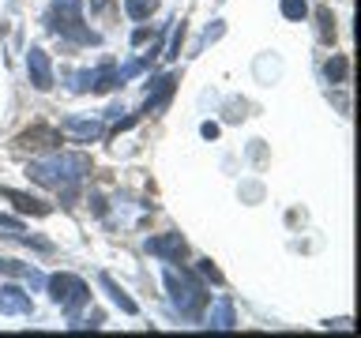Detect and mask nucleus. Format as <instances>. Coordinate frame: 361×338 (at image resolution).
<instances>
[{
  "label": "nucleus",
  "instance_id": "nucleus-3",
  "mask_svg": "<svg viewBox=\"0 0 361 338\" xmlns=\"http://www.w3.org/2000/svg\"><path fill=\"white\" fill-rule=\"evenodd\" d=\"M45 286H49V297L61 304L64 312H79L90 297V289L75 275H53V278H45Z\"/></svg>",
  "mask_w": 361,
  "mask_h": 338
},
{
  "label": "nucleus",
  "instance_id": "nucleus-1",
  "mask_svg": "<svg viewBox=\"0 0 361 338\" xmlns=\"http://www.w3.org/2000/svg\"><path fill=\"white\" fill-rule=\"evenodd\" d=\"M166 286H169V293H173V304L180 308V315H200L203 308H207V289L196 282L192 270L166 267Z\"/></svg>",
  "mask_w": 361,
  "mask_h": 338
},
{
  "label": "nucleus",
  "instance_id": "nucleus-8",
  "mask_svg": "<svg viewBox=\"0 0 361 338\" xmlns=\"http://www.w3.org/2000/svg\"><path fill=\"white\" fill-rule=\"evenodd\" d=\"M0 196H4L8 203H16V211H19V214H38V218H45V214L53 211L49 203L34 199V196H27V192H16V188H4V192H0Z\"/></svg>",
  "mask_w": 361,
  "mask_h": 338
},
{
  "label": "nucleus",
  "instance_id": "nucleus-19",
  "mask_svg": "<svg viewBox=\"0 0 361 338\" xmlns=\"http://www.w3.org/2000/svg\"><path fill=\"white\" fill-rule=\"evenodd\" d=\"M0 225H4V230H11V233H19V230H23L16 218H4V214H0Z\"/></svg>",
  "mask_w": 361,
  "mask_h": 338
},
{
  "label": "nucleus",
  "instance_id": "nucleus-5",
  "mask_svg": "<svg viewBox=\"0 0 361 338\" xmlns=\"http://www.w3.org/2000/svg\"><path fill=\"white\" fill-rule=\"evenodd\" d=\"M147 252L158 256V259H169V263H180L188 256V244L180 233H162V237H151L147 241Z\"/></svg>",
  "mask_w": 361,
  "mask_h": 338
},
{
  "label": "nucleus",
  "instance_id": "nucleus-10",
  "mask_svg": "<svg viewBox=\"0 0 361 338\" xmlns=\"http://www.w3.org/2000/svg\"><path fill=\"white\" fill-rule=\"evenodd\" d=\"M102 286H106L109 289V297H113V304H117V308L121 312H128V315H135V301L128 297V293H124L121 286H117V282H113L109 275H102Z\"/></svg>",
  "mask_w": 361,
  "mask_h": 338
},
{
  "label": "nucleus",
  "instance_id": "nucleus-21",
  "mask_svg": "<svg viewBox=\"0 0 361 338\" xmlns=\"http://www.w3.org/2000/svg\"><path fill=\"white\" fill-rule=\"evenodd\" d=\"M106 4H109V0H90V8H94V11H102Z\"/></svg>",
  "mask_w": 361,
  "mask_h": 338
},
{
  "label": "nucleus",
  "instance_id": "nucleus-20",
  "mask_svg": "<svg viewBox=\"0 0 361 338\" xmlns=\"http://www.w3.org/2000/svg\"><path fill=\"white\" fill-rule=\"evenodd\" d=\"M203 135H207V139H214V135H219V124H203V128H200Z\"/></svg>",
  "mask_w": 361,
  "mask_h": 338
},
{
  "label": "nucleus",
  "instance_id": "nucleus-6",
  "mask_svg": "<svg viewBox=\"0 0 361 338\" xmlns=\"http://www.w3.org/2000/svg\"><path fill=\"white\" fill-rule=\"evenodd\" d=\"M27 72H30V83L38 90H49L53 87V68H49V56H45V49H34L27 53Z\"/></svg>",
  "mask_w": 361,
  "mask_h": 338
},
{
  "label": "nucleus",
  "instance_id": "nucleus-4",
  "mask_svg": "<svg viewBox=\"0 0 361 338\" xmlns=\"http://www.w3.org/2000/svg\"><path fill=\"white\" fill-rule=\"evenodd\" d=\"M16 146H23V151H56L61 146V132L49 128V124H34V128L16 135Z\"/></svg>",
  "mask_w": 361,
  "mask_h": 338
},
{
  "label": "nucleus",
  "instance_id": "nucleus-11",
  "mask_svg": "<svg viewBox=\"0 0 361 338\" xmlns=\"http://www.w3.org/2000/svg\"><path fill=\"white\" fill-rule=\"evenodd\" d=\"M324 72H327V83H331V87H338V83H346V75H350V61H346L343 53H335L331 61H327V68H324Z\"/></svg>",
  "mask_w": 361,
  "mask_h": 338
},
{
  "label": "nucleus",
  "instance_id": "nucleus-15",
  "mask_svg": "<svg viewBox=\"0 0 361 338\" xmlns=\"http://www.w3.org/2000/svg\"><path fill=\"white\" fill-rule=\"evenodd\" d=\"M316 19H320V38L331 45L335 42V15H331V8H320V11H316Z\"/></svg>",
  "mask_w": 361,
  "mask_h": 338
},
{
  "label": "nucleus",
  "instance_id": "nucleus-12",
  "mask_svg": "<svg viewBox=\"0 0 361 338\" xmlns=\"http://www.w3.org/2000/svg\"><path fill=\"white\" fill-rule=\"evenodd\" d=\"M211 327H219V331H230V327H233V304L226 297L211 308Z\"/></svg>",
  "mask_w": 361,
  "mask_h": 338
},
{
  "label": "nucleus",
  "instance_id": "nucleus-16",
  "mask_svg": "<svg viewBox=\"0 0 361 338\" xmlns=\"http://www.w3.org/2000/svg\"><path fill=\"white\" fill-rule=\"evenodd\" d=\"M282 15L286 19H305V11H309V4H305V0H282Z\"/></svg>",
  "mask_w": 361,
  "mask_h": 338
},
{
  "label": "nucleus",
  "instance_id": "nucleus-13",
  "mask_svg": "<svg viewBox=\"0 0 361 338\" xmlns=\"http://www.w3.org/2000/svg\"><path fill=\"white\" fill-rule=\"evenodd\" d=\"M169 94H173V79H158V94H151V98H147V113H158V109H162L166 106V101H169Z\"/></svg>",
  "mask_w": 361,
  "mask_h": 338
},
{
  "label": "nucleus",
  "instance_id": "nucleus-18",
  "mask_svg": "<svg viewBox=\"0 0 361 338\" xmlns=\"http://www.w3.org/2000/svg\"><path fill=\"white\" fill-rule=\"evenodd\" d=\"M200 270H203V275H207L211 282H222V275H219V267H211V259H203V263H200Z\"/></svg>",
  "mask_w": 361,
  "mask_h": 338
},
{
  "label": "nucleus",
  "instance_id": "nucleus-7",
  "mask_svg": "<svg viewBox=\"0 0 361 338\" xmlns=\"http://www.w3.org/2000/svg\"><path fill=\"white\" fill-rule=\"evenodd\" d=\"M34 304L19 286H4L0 289V315H30Z\"/></svg>",
  "mask_w": 361,
  "mask_h": 338
},
{
  "label": "nucleus",
  "instance_id": "nucleus-17",
  "mask_svg": "<svg viewBox=\"0 0 361 338\" xmlns=\"http://www.w3.org/2000/svg\"><path fill=\"white\" fill-rule=\"evenodd\" d=\"M180 38H185V23H180V27H177V34H173V45H169V53H166L169 61H173V56L180 53Z\"/></svg>",
  "mask_w": 361,
  "mask_h": 338
},
{
  "label": "nucleus",
  "instance_id": "nucleus-14",
  "mask_svg": "<svg viewBox=\"0 0 361 338\" xmlns=\"http://www.w3.org/2000/svg\"><path fill=\"white\" fill-rule=\"evenodd\" d=\"M124 8H128L132 19H151V11L158 8V0H124Z\"/></svg>",
  "mask_w": 361,
  "mask_h": 338
},
{
  "label": "nucleus",
  "instance_id": "nucleus-2",
  "mask_svg": "<svg viewBox=\"0 0 361 338\" xmlns=\"http://www.w3.org/2000/svg\"><path fill=\"white\" fill-rule=\"evenodd\" d=\"M45 23H49L56 34L72 38V42H98L94 34L83 27V15H79V0H56L53 11L45 15Z\"/></svg>",
  "mask_w": 361,
  "mask_h": 338
},
{
  "label": "nucleus",
  "instance_id": "nucleus-9",
  "mask_svg": "<svg viewBox=\"0 0 361 338\" xmlns=\"http://www.w3.org/2000/svg\"><path fill=\"white\" fill-rule=\"evenodd\" d=\"M61 132H68V135H75V139H98V120H79V117H68L64 124H61Z\"/></svg>",
  "mask_w": 361,
  "mask_h": 338
}]
</instances>
